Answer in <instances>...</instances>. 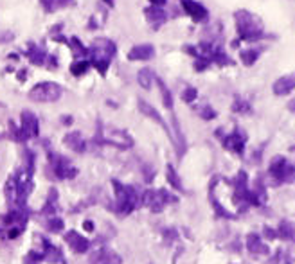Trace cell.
I'll return each mask as SVG.
<instances>
[{
  "label": "cell",
  "mask_w": 295,
  "mask_h": 264,
  "mask_svg": "<svg viewBox=\"0 0 295 264\" xmlns=\"http://www.w3.org/2000/svg\"><path fill=\"white\" fill-rule=\"evenodd\" d=\"M295 88V74H290V76H285L281 78L277 83L274 85V92L277 95H286L288 92H292Z\"/></svg>",
  "instance_id": "obj_10"
},
{
  "label": "cell",
  "mask_w": 295,
  "mask_h": 264,
  "mask_svg": "<svg viewBox=\"0 0 295 264\" xmlns=\"http://www.w3.org/2000/svg\"><path fill=\"white\" fill-rule=\"evenodd\" d=\"M43 5V9L47 13H54L58 9H65V7H70V5H76V0H40Z\"/></svg>",
  "instance_id": "obj_11"
},
{
  "label": "cell",
  "mask_w": 295,
  "mask_h": 264,
  "mask_svg": "<svg viewBox=\"0 0 295 264\" xmlns=\"http://www.w3.org/2000/svg\"><path fill=\"white\" fill-rule=\"evenodd\" d=\"M103 2H106L108 5H114V0H103Z\"/></svg>",
  "instance_id": "obj_24"
},
{
  "label": "cell",
  "mask_w": 295,
  "mask_h": 264,
  "mask_svg": "<svg viewBox=\"0 0 295 264\" xmlns=\"http://www.w3.org/2000/svg\"><path fill=\"white\" fill-rule=\"evenodd\" d=\"M236 27L243 40H258L263 32V22L247 9L236 11Z\"/></svg>",
  "instance_id": "obj_2"
},
{
  "label": "cell",
  "mask_w": 295,
  "mask_h": 264,
  "mask_svg": "<svg viewBox=\"0 0 295 264\" xmlns=\"http://www.w3.org/2000/svg\"><path fill=\"white\" fill-rule=\"evenodd\" d=\"M256 58H258V52L256 51H243L241 52V59L245 65H252L256 61Z\"/></svg>",
  "instance_id": "obj_20"
},
{
  "label": "cell",
  "mask_w": 295,
  "mask_h": 264,
  "mask_svg": "<svg viewBox=\"0 0 295 264\" xmlns=\"http://www.w3.org/2000/svg\"><path fill=\"white\" fill-rule=\"evenodd\" d=\"M290 108H292V110H294V112H295V101H294V103H290Z\"/></svg>",
  "instance_id": "obj_25"
},
{
  "label": "cell",
  "mask_w": 295,
  "mask_h": 264,
  "mask_svg": "<svg viewBox=\"0 0 295 264\" xmlns=\"http://www.w3.org/2000/svg\"><path fill=\"white\" fill-rule=\"evenodd\" d=\"M144 16H146V20L151 24L153 29H158V27L162 26L164 22L168 20V15H166V11L162 7H155V5H149L144 9Z\"/></svg>",
  "instance_id": "obj_7"
},
{
  "label": "cell",
  "mask_w": 295,
  "mask_h": 264,
  "mask_svg": "<svg viewBox=\"0 0 295 264\" xmlns=\"http://www.w3.org/2000/svg\"><path fill=\"white\" fill-rule=\"evenodd\" d=\"M65 144L69 146L70 149L74 151H85V140L83 137L78 133V131H74V133H69L67 137H65Z\"/></svg>",
  "instance_id": "obj_12"
},
{
  "label": "cell",
  "mask_w": 295,
  "mask_h": 264,
  "mask_svg": "<svg viewBox=\"0 0 295 264\" xmlns=\"http://www.w3.org/2000/svg\"><path fill=\"white\" fill-rule=\"evenodd\" d=\"M116 192H117V208L122 214H128L135 207V192L130 187H122L121 183L116 185Z\"/></svg>",
  "instance_id": "obj_4"
},
{
  "label": "cell",
  "mask_w": 295,
  "mask_h": 264,
  "mask_svg": "<svg viewBox=\"0 0 295 264\" xmlns=\"http://www.w3.org/2000/svg\"><path fill=\"white\" fill-rule=\"evenodd\" d=\"M196 99V90L195 88H187L184 92V101L185 103H191V101H195Z\"/></svg>",
  "instance_id": "obj_22"
},
{
  "label": "cell",
  "mask_w": 295,
  "mask_h": 264,
  "mask_svg": "<svg viewBox=\"0 0 295 264\" xmlns=\"http://www.w3.org/2000/svg\"><path fill=\"white\" fill-rule=\"evenodd\" d=\"M153 56H155V49L149 43L135 45L128 52V59H132V61H146V59H151Z\"/></svg>",
  "instance_id": "obj_6"
},
{
  "label": "cell",
  "mask_w": 295,
  "mask_h": 264,
  "mask_svg": "<svg viewBox=\"0 0 295 264\" xmlns=\"http://www.w3.org/2000/svg\"><path fill=\"white\" fill-rule=\"evenodd\" d=\"M99 264H121V259H119V255L106 252L99 257Z\"/></svg>",
  "instance_id": "obj_18"
},
{
  "label": "cell",
  "mask_w": 295,
  "mask_h": 264,
  "mask_svg": "<svg viewBox=\"0 0 295 264\" xmlns=\"http://www.w3.org/2000/svg\"><path fill=\"white\" fill-rule=\"evenodd\" d=\"M49 228H51L53 232H58V230H61V228H63V221H61L59 218L51 219V221H49Z\"/></svg>",
  "instance_id": "obj_21"
},
{
  "label": "cell",
  "mask_w": 295,
  "mask_h": 264,
  "mask_svg": "<svg viewBox=\"0 0 295 264\" xmlns=\"http://www.w3.org/2000/svg\"><path fill=\"white\" fill-rule=\"evenodd\" d=\"M139 108H141V112H143L144 115H148L149 119H155L158 122V124L162 126L164 130H168V126H166V122L162 120V117L157 114V110L153 108L151 104H148V103H144V101H139Z\"/></svg>",
  "instance_id": "obj_13"
},
{
  "label": "cell",
  "mask_w": 295,
  "mask_h": 264,
  "mask_svg": "<svg viewBox=\"0 0 295 264\" xmlns=\"http://www.w3.org/2000/svg\"><path fill=\"white\" fill-rule=\"evenodd\" d=\"M31 264H32V263H31Z\"/></svg>",
  "instance_id": "obj_26"
},
{
  "label": "cell",
  "mask_w": 295,
  "mask_h": 264,
  "mask_svg": "<svg viewBox=\"0 0 295 264\" xmlns=\"http://www.w3.org/2000/svg\"><path fill=\"white\" fill-rule=\"evenodd\" d=\"M29 59H31L34 65H43L45 59H47V54H45L42 49H38L36 45H31V49H29Z\"/></svg>",
  "instance_id": "obj_14"
},
{
  "label": "cell",
  "mask_w": 295,
  "mask_h": 264,
  "mask_svg": "<svg viewBox=\"0 0 295 264\" xmlns=\"http://www.w3.org/2000/svg\"><path fill=\"white\" fill-rule=\"evenodd\" d=\"M61 93H63V90L59 85L53 83V81H43V83H38L34 88H31L29 97L36 103H54L61 97Z\"/></svg>",
  "instance_id": "obj_3"
},
{
  "label": "cell",
  "mask_w": 295,
  "mask_h": 264,
  "mask_svg": "<svg viewBox=\"0 0 295 264\" xmlns=\"http://www.w3.org/2000/svg\"><path fill=\"white\" fill-rule=\"evenodd\" d=\"M225 146L229 147V149L237 151V153H239V151L243 149V140H241V137H239V135L234 133V135H231V137L225 140Z\"/></svg>",
  "instance_id": "obj_16"
},
{
  "label": "cell",
  "mask_w": 295,
  "mask_h": 264,
  "mask_svg": "<svg viewBox=\"0 0 295 264\" xmlns=\"http://www.w3.org/2000/svg\"><path fill=\"white\" fill-rule=\"evenodd\" d=\"M151 2V5H155V7H162L164 4H166V0H149Z\"/></svg>",
  "instance_id": "obj_23"
},
{
  "label": "cell",
  "mask_w": 295,
  "mask_h": 264,
  "mask_svg": "<svg viewBox=\"0 0 295 264\" xmlns=\"http://www.w3.org/2000/svg\"><path fill=\"white\" fill-rule=\"evenodd\" d=\"M137 79H139V85L148 90V88H151V81L155 79V76H153V72L149 70V68H143V70L139 72Z\"/></svg>",
  "instance_id": "obj_15"
},
{
  "label": "cell",
  "mask_w": 295,
  "mask_h": 264,
  "mask_svg": "<svg viewBox=\"0 0 295 264\" xmlns=\"http://www.w3.org/2000/svg\"><path fill=\"white\" fill-rule=\"evenodd\" d=\"M116 52H117L116 43L112 42V40H108V38H99L90 47V61H92V65L101 74H105L112 61V58L116 56Z\"/></svg>",
  "instance_id": "obj_1"
},
{
  "label": "cell",
  "mask_w": 295,
  "mask_h": 264,
  "mask_svg": "<svg viewBox=\"0 0 295 264\" xmlns=\"http://www.w3.org/2000/svg\"><path fill=\"white\" fill-rule=\"evenodd\" d=\"M157 83H158V88H160V92H162V99H164V104L168 106V108H171L173 106V101H171V92L168 90V87L164 85L162 79H157Z\"/></svg>",
  "instance_id": "obj_17"
},
{
  "label": "cell",
  "mask_w": 295,
  "mask_h": 264,
  "mask_svg": "<svg viewBox=\"0 0 295 264\" xmlns=\"http://www.w3.org/2000/svg\"><path fill=\"white\" fill-rule=\"evenodd\" d=\"M88 70V61H78L74 63L72 68H70V72L74 74V76H81V74H85Z\"/></svg>",
  "instance_id": "obj_19"
},
{
  "label": "cell",
  "mask_w": 295,
  "mask_h": 264,
  "mask_svg": "<svg viewBox=\"0 0 295 264\" xmlns=\"http://www.w3.org/2000/svg\"><path fill=\"white\" fill-rule=\"evenodd\" d=\"M67 243L70 244V248L78 254H85L88 250V241L85 237H81L78 232H69L67 234Z\"/></svg>",
  "instance_id": "obj_9"
},
{
  "label": "cell",
  "mask_w": 295,
  "mask_h": 264,
  "mask_svg": "<svg viewBox=\"0 0 295 264\" xmlns=\"http://www.w3.org/2000/svg\"><path fill=\"white\" fill-rule=\"evenodd\" d=\"M20 133L24 139H29V137H36L38 135V119L36 115L31 114V112H22V128Z\"/></svg>",
  "instance_id": "obj_5"
},
{
  "label": "cell",
  "mask_w": 295,
  "mask_h": 264,
  "mask_svg": "<svg viewBox=\"0 0 295 264\" xmlns=\"http://www.w3.org/2000/svg\"><path fill=\"white\" fill-rule=\"evenodd\" d=\"M182 7L185 9V13L193 18V20L200 22L204 18H207V9L200 2H195V0H182Z\"/></svg>",
  "instance_id": "obj_8"
}]
</instances>
